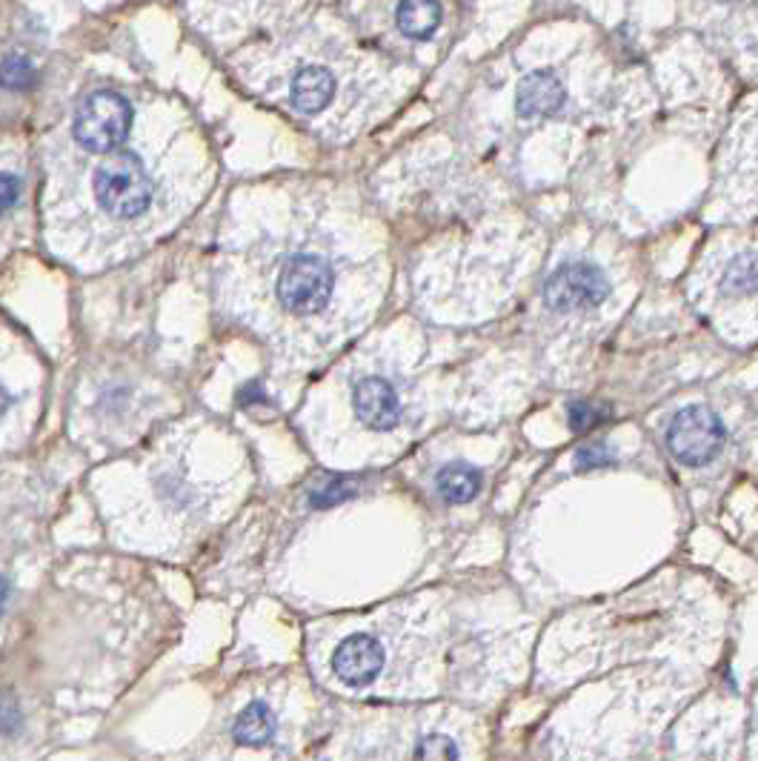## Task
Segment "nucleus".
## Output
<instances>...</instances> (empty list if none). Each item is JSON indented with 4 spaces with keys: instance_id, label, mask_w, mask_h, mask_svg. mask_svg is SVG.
Instances as JSON below:
<instances>
[{
    "instance_id": "21",
    "label": "nucleus",
    "mask_w": 758,
    "mask_h": 761,
    "mask_svg": "<svg viewBox=\"0 0 758 761\" xmlns=\"http://www.w3.org/2000/svg\"><path fill=\"white\" fill-rule=\"evenodd\" d=\"M9 404H12V395H9V392L0 387V418H3V413L9 410Z\"/></svg>"
},
{
    "instance_id": "4",
    "label": "nucleus",
    "mask_w": 758,
    "mask_h": 761,
    "mask_svg": "<svg viewBox=\"0 0 758 761\" xmlns=\"http://www.w3.org/2000/svg\"><path fill=\"white\" fill-rule=\"evenodd\" d=\"M724 438H727V433H724L722 418L708 406H687V410L676 413L670 429H667V447L676 456V461L687 467H701L713 461L724 447Z\"/></svg>"
},
{
    "instance_id": "1",
    "label": "nucleus",
    "mask_w": 758,
    "mask_h": 761,
    "mask_svg": "<svg viewBox=\"0 0 758 761\" xmlns=\"http://www.w3.org/2000/svg\"><path fill=\"white\" fill-rule=\"evenodd\" d=\"M95 198L110 217L135 221L152 206V178L135 155H117L98 169Z\"/></svg>"
},
{
    "instance_id": "10",
    "label": "nucleus",
    "mask_w": 758,
    "mask_h": 761,
    "mask_svg": "<svg viewBox=\"0 0 758 761\" xmlns=\"http://www.w3.org/2000/svg\"><path fill=\"white\" fill-rule=\"evenodd\" d=\"M233 736L244 747H263L275 736V716L263 702H252L235 718Z\"/></svg>"
},
{
    "instance_id": "5",
    "label": "nucleus",
    "mask_w": 758,
    "mask_h": 761,
    "mask_svg": "<svg viewBox=\"0 0 758 761\" xmlns=\"http://www.w3.org/2000/svg\"><path fill=\"white\" fill-rule=\"evenodd\" d=\"M607 292H610V283L590 264H564L547 278V287H544L547 304L558 312L601 304Z\"/></svg>"
},
{
    "instance_id": "8",
    "label": "nucleus",
    "mask_w": 758,
    "mask_h": 761,
    "mask_svg": "<svg viewBox=\"0 0 758 761\" xmlns=\"http://www.w3.org/2000/svg\"><path fill=\"white\" fill-rule=\"evenodd\" d=\"M564 98H567V92L553 72H533L527 75L518 87L516 109L524 117L555 115L564 107Z\"/></svg>"
},
{
    "instance_id": "18",
    "label": "nucleus",
    "mask_w": 758,
    "mask_h": 761,
    "mask_svg": "<svg viewBox=\"0 0 758 761\" xmlns=\"http://www.w3.org/2000/svg\"><path fill=\"white\" fill-rule=\"evenodd\" d=\"M610 461H613V456H610L607 444H587L576 452V470H596V467H604Z\"/></svg>"
},
{
    "instance_id": "14",
    "label": "nucleus",
    "mask_w": 758,
    "mask_h": 761,
    "mask_svg": "<svg viewBox=\"0 0 758 761\" xmlns=\"http://www.w3.org/2000/svg\"><path fill=\"white\" fill-rule=\"evenodd\" d=\"M724 287L733 292L758 290V255H742L724 276Z\"/></svg>"
},
{
    "instance_id": "9",
    "label": "nucleus",
    "mask_w": 758,
    "mask_h": 761,
    "mask_svg": "<svg viewBox=\"0 0 758 761\" xmlns=\"http://www.w3.org/2000/svg\"><path fill=\"white\" fill-rule=\"evenodd\" d=\"M332 94H336V78L324 66H307L292 78V107L304 115H315V112L327 109Z\"/></svg>"
},
{
    "instance_id": "12",
    "label": "nucleus",
    "mask_w": 758,
    "mask_h": 761,
    "mask_svg": "<svg viewBox=\"0 0 758 761\" xmlns=\"http://www.w3.org/2000/svg\"><path fill=\"white\" fill-rule=\"evenodd\" d=\"M438 23H441V3L412 0V3H401L398 7V26H401L404 35L430 37Z\"/></svg>"
},
{
    "instance_id": "11",
    "label": "nucleus",
    "mask_w": 758,
    "mask_h": 761,
    "mask_svg": "<svg viewBox=\"0 0 758 761\" xmlns=\"http://www.w3.org/2000/svg\"><path fill=\"white\" fill-rule=\"evenodd\" d=\"M482 490V475L478 470L467 465H446L444 470L438 472V493L441 499L450 501V504H464V501H473Z\"/></svg>"
},
{
    "instance_id": "15",
    "label": "nucleus",
    "mask_w": 758,
    "mask_h": 761,
    "mask_svg": "<svg viewBox=\"0 0 758 761\" xmlns=\"http://www.w3.org/2000/svg\"><path fill=\"white\" fill-rule=\"evenodd\" d=\"M416 761H459V747L450 736L430 732L416 747Z\"/></svg>"
},
{
    "instance_id": "22",
    "label": "nucleus",
    "mask_w": 758,
    "mask_h": 761,
    "mask_svg": "<svg viewBox=\"0 0 758 761\" xmlns=\"http://www.w3.org/2000/svg\"><path fill=\"white\" fill-rule=\"evenodd\" d=\"M7 602H9V584H7V579H0V613H3Z\"/></svg>"
},
{
    "instance_id": "13",
    "label": "nucleus",
    "mask_w": 758,
    "mask_h": 761,
    "mask_svg": "<svg viewBox=\"0 0 758 761\" xmlns=\"http://www.w3.org/2000/svg\"><path fill=\"white\" fill-rule=\"evenodd\" d=\"M35 80L37 72L30 58H23V55H7V58L0 60V87L3 89L21 92V89L35 87Z\"/></svg>"
},
{
    "instance_id": "17",
    "label": "nucleus",
    "mask_w": 758,
    "mask_h": 761,
    "mask_svg": "<svg viewBox=\"0 0 758 761\" xmlns=\"http://www.w3.org/2000/svg\"><path fill=\"white\" fill-rule=\"evenodd\" d=\"M352 493H355V486H352L350 481L336 479V481H329L324 490H318V493L313 495V504L315 507H332V504H338V501L350 499Z\"/></svg>"
},
{
    "instance_id": "19",
    "label": "nucleus",
    "mask_w": 758,
    "mask_h": 761,
    "mask_svg": "<svg viewBox=\"0 0 758 761\" xmlns=\"http://www.w3.org/2000/svg\"><path fill=\"white\" fill-rule=\"evenodd\" d=\"M21 198V181L12 172H0V212L12 210Z\"/></svg>"
},
{
    "instance_id": "16",
    "label": "nucleus",
    "mask_w": 758,
    "mask_h": 761,
    "mask_svg": "<svg viewBox=\"0 0 758 761\" xmlns=\"http://www.w3.org/2000/svg\"><path fill=\"white\" fill-rule=\"evenodd\" d=\"M604 418H607L604 406L587 404V401L569 406V427L576 429V433H587V429H592V427H596V424H601V421H604Z\"/></svg>"
},
{
    "instance_id": "20",
    "label": "nucleus",
    "mask_w": 758,
    "mask_h": 761,
    "mask_svg": "<svg viewBox=\"0 0 758 761\" xmlns=\"http://www.w3.org/2000/svg\"><path fill=\"white\" fill-rule=\"evenodd\" d=\"M21 725V710L12 698H0V732H15Z\"/></svg>"
},
{
    "instance_id": "6",
    "label": "nucleus",
    "mask_w": 758,
    "mask_h": 761,
    "mask_svg": "<svg viewBox=\"0 0 758 761\" xmlns=\"http://www.w3.org/2000/svg\"><path fill=\"white\" fill-rule=\"evenodd\" d=\"M381 668H384V647L372 636L343 638L338 650L332 652V670L343 684L350 687H366L378 679Z\"/></svg>"
},
{
    "instance_id": "2",
    "label": "nucleus",
    "mask_w": 758,
    "mask_h": 761,
    "mask_svg": "<svg viewBox=\"0 0 758 761\" xmlns=\"http://www.w3.org/2000/svg\"><path fill=\"white\" fill-rule=\"evenodd\" d=\"M132 130V107L115 89H98L75 112L72 135L89 153H112Z\"/></svg>"
},
{
    "instance_id": "3",
    "label": "nucleus",
    "mask_w": 758,
    "mask_h": 761,
    "mask_svg": "<svg viewBox=\"0 0 758 761\" xmlns=\"http://www.w3.org/2000/svg\"><path fill=\"white\" fill-rule=\"evenodd\" d=\"M332 287H336V276L321 255L301 253L292 255L284 264L275 292L278 301L295 315H315L327 306Z\"/></svg>"
},
{
    "instance_id": "7",
    "label": "nucleus",
    "mask_w": 758,
    "mask_h": 761,
    "mask_svg": "<svg viewBox=\"0 0 758 761\" xmlns=\"http://www.w3.org/2000/svg\"><path fill=\"white\" fill-rule=\"evenodd\" d=\"M355 413L372 429H393L401 421V401L384 378H364L355 387Z\"/></svg>"
}]
</instances>
